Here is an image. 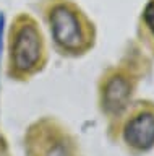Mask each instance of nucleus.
Returning a JSON list of instances; mask_svg holds the SVG:
<instances>
[{
	"label": "nucleus",
	"instance_id": "obj_1",
	"mask_svg": "<svg viewBox=\"0 0 154 156\" xmlns=\"http://www.w3.org/2000/svg\"><path fill=\"white\" fill-rule=\"evenodd\" d=\"M50 24L54 39L63 49H78L83 42L80 20L67 5H57L50 13Z\"/></svg>",
	"mask_w": 154,
	"mask_h": 156
},
{
	"label": "nucleus",
	"instance_id": "obj_2",
	"mask_svg": "<svg viewBox=\"0 0 154 156\" xmlns=\"http://www.w3.org/2000/svg\"><path fill=\"white\" fill-rule=\"evenodd\" d=\"M41 55V37L33 23L23 24L13 41V62L21 72L31 70Z\"/></svg>",
	"mask_w": 154,
	"mask_h": 156
},
{
	"label": "nucleus",
	"instance_id": "obj_3",
	"mask_svg": "<svg viewBox=\"0 0 154 156\" xmlns=\"http://www.w3.org/2000/svg\"><path fill=\"white\" fill-rule=\"evenodd\" d=\"M125 140L138 150H149L154 145V115L141 114L130 120L125 129Z\"/></svg>",
	"mask_w": 154,
	"mask_h": 156
},
{
	"label": "nucleus",
	"instance_id": "obj_4",
	"mask_svg": "<svg viewBox=\"0 0 154 156\" xmlns=\"http://www.w3.org/2000/svg\"><path fill=\"white\" fill-rule=\"evenodd\" d=\"M130 98V85L128 81L122 76L112 78L107 86H105L104 93V106L105 109L112 114H118L122 109H125Z\"/></svg>",
	"mask_w": 154,
	"mask_h": 156
},
{
	"label": "nucleus",
	"instance_id": "obj_5",
	"mask_svg": "<svg viewBox=\"0 0 154 156\" xmlns=\"http://www.w3.org/2000/svg\"><path fill=\"white\" fill-rule=\"evenodd\" d=\"M144 21H146V24L154 33V0H151L146 5V8H144Z\"/></svg>",
	"mask_w": 154,
	"mask_h": 156
}]
</instances>
